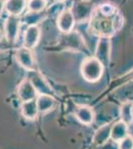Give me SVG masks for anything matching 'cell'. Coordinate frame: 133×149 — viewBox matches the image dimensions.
<instances>
[{"mask_svg": "<svg viewBox=\"0 0 133 149\" xmlns=\"http://www.w3.org/2000/svg\"><path fill=\"white\" fill-rule=\"evenodd\" d=\"M44 18V12L42 13H33V12H28L25 14V16L22 19V22H24L27 26L38 25L41 20Z\"/></svg>", "mask_w": 133, "mask_h": 149, "instance_id": "cell-20", "label": "cell"}, {"mask_svg": "<svg viewBox=\"0 0 133 149\" xmlns=\"http://www.w3.org/2000/svg\"><path fill=\"white\" fill-rule=\"evenodd\" d=\"M76 19V22L81 23L84 21L91 19V14L93 12V4L89 1L86 0H81V1H77L74 3V6L71 8Z\"/></svg>", "mask_w": 133, "mask_h": 149, "instance_id": "cell-7", "label": "cell"}, {"mask_svg": "<svg viewBox=\"0 0 133 149\" xmlns=\"http://www.w3.org/2000/svg\"><path fill=\"white\" fill-rule=\"evenodd\" d=\"M104 66L95 57H88L84 59L81 66V74L88 83H95L102 77Z\"/></svg>", "mask_w": 133, "mask_h": 149, "instance_id": "cell-2", "label": "cell"}, {"mask_svg": "<svg viewBox=\"0 0 133 149\" xmlns=\"http://www.w3.org/2000/svg\"><path fill=\"white\" fill-rule=\"evenodd\" d=\"M132 104L133 102H124L120 107V117L121 120L124 121L125 123L130 124L133 121L132 117Z\"/></svg>", "mask_w": 133, "mask_h": 149, "instance_id": "cell-19", "label": "cell"}, {"mask_svg": "<svg viewBox=\"0 0 133 149\" xmlns=\"http://www.w3.org/2000/svg\"><path fill=\"white\" fill-rule=\"evenodd\" d=\"M20 112L24 118L28 119V120H34L39 114V109H38L36 100L21 102Z\"/></svg>", "mask_w": 133, "mask_h": 149, "instance_id": "cell-16", "label": "cell"}, {"mask_svg": "<svg viewBox=\"0 0 133 149\" xmlns=\"http://www.w3.org/2000/svg\"><path fill=\"white\" fill-rule=\"evenodd\" d=\"M27 78L33 84V86H35L38 93H46V95H53L52 86L49 85V83L44 78V76L38 70L27 72Z\"/></svg>", "mask_w": 133, "mask_h": 149, "instance_id": "cell-9", "label": "cell"}, {"mask_svg": "<svg viewBox=\"0 0 133 149\" xmlns=\"http://www.w3.org/2000/svg\"><path fill=\"white\" fill-rule=\"evenodd\" d=\"M128 135V124L119 120L112 124L111 128V139L114 142H120L123 138Z\"/></svg>", "mask_w": 133, "mask_h": 149, "instance_id": "cell-17", "label": "cell"}, {"mask_svg": "<svg viewBox=\"0 0 133 149\" xmlns=\"http://www.w3.org/2000/svg\"><path fill=\"white\" fill-rule=\"evenodd\" d=\"M41 38V29L39 25L27 26L23 37V47L33 50L38 45Z\"/></svg>", "mask_w": 133, "mask_h": 149, "instance_id": "cell-11", "label": "cell"}, {"mask_svg": "<svg viewBox=\"0 0 133 149\" xmlns=\"http://www.w3.org/2000/svg\"><path fill=\"white\" fill-rule=\"evenodd\" d=\"M38 92L31 83L28 78H25L21 81L19 84L18 88H17V95L21 102H29V100H34L38 97Z\"/></svg>", "mask_w": 133, "mask_h": 149, "instance_id": "cell-10", "label": "cell"}, {"mask_svg": "<svg viewBox=\"0 0 133 149\" xmlns=\"http://www.w3.org/2000/svg\"><path fill=\"white\" fill-rule=\"evenodd\" d=\"M110 52H111V42L109 38L100 37L96 45L94 57L104 66V68L109 66L110 63Z\"/></svg>", "mask_w": 133, "mask_h": 149, "instance_id": "cell-6", "label": "cell"}, {"mask_svg": "<svg viewBox=\"0 0 133 149\" xmlns=\"http://www.w3.org/2000/svg\"><path fill=\"white\" fill-rule=\"evenodd\" d=\"M36 102H37L39 113L41 114H45L51 111L57 103L55 97L52 95H46V93H39L36 98Z\"/></svg>", "mask_w": 133, "mask_h": 149, "instance_id": "cell-12", "label": "cell"}, {"mask_svg": "<svg viewBox=\"0 0 133 149\" xmlns=\"http://www.w3.org/2000/svg\"><path fill=\"white\" fill-rule=\"evenodd\" d=\"M5 11V0H0V17Z\"/></svg>", "mask_w": 133, "mask_h": 149, "instance_id": "cell-22", "label": "cell"}, {"mask_svg": "<svg viewBox=\"0 0 133 149\" xmlns=\"http://www.w3.org/2000/svg\"><path fill=\"white\" fill-rule=\"evenodd\" d=\"M123 25V18L116 7L110 3H102L93 10L89 19L91 30L98 37L110 38Z\"/></svg>", "mask_w": 133, "mask_h": 149, "instance_id": "cell-1", "label": "cell"}, {"mask_svg": "<svg viewBox=\"0 0 133 149\" xmlns=\"http://www.w3.org/2000/svg\"><path fill=\"white\" fill-rule=\"evenodd\" d=\"M48 5V0H28V12L42 13L46 10Z\"/></svg>", "mask_w": 133, "mask_h": 149, "instance_id": "cell-18", "label": "cell"}, {"mask_svg": "<svg viewBox=\"0 0 133 149\" xmlns=\"http://www.w3.org/2000/svg\"><path fill=\"white\" fill-rule=\"evenodd\" d=\"M76 117L78 118V120L83 124L86 125H89L91 124L94 120V111L88 105H79L77 107L76 111H75Z\"/></svg>", "mask_w": 133, "mask_h": 149, "instance_id": "cell-15", "label": "cell"}, {"mask_svg": "<svg viewBox=\"0 0 133 149\" xmlns=\"http://www.w3.org/2000/svg\"><path fill=\"white\" fill-rule=\"evenodd\" d=\"M111 128L112 124L107 123L96 129L93 137V143L94 145L102 146L107 141H109V138H111Z\"/></svg>", "mask_w": 133, "mask_h": 149, "instance_id": "cell-13", "label": "cell"}, {"mask_svg": "<svg viewBox=\"0 0 133 149\" xmlns=\"http://www.w3.org/2000/svg\"><path fill=\"white\" fill-rule=\"evenodd\" d=\"M15 59L17 63L25 71L30 72L37 70V63H36V59L32 50L22 46L17 49V51L15 52Z\"/></svg>", "mask_w": 133, "mask_h": 149, "instance_id": "cell-5", "label": "cell"}, {"mask_svg": "<svg viewBox=\"0 0 133 149\" xmlns=\"http://www.w3.org/2000/svg\"><path fill=\"white\" fill-rule=\"evenodd\" d=\"M76 19L71 10V8L64 9L60 12L57 18V26L58 29L63 34H68L74 31L75 25H76Z\"/></svg>", "mask_w": 133, "mask_h": 149, "instance_id": "cell-8", "label": "cell"}, {"mask_svg": "<svg viewBox=\"0 0 133 149\" xmlns=\"http://www.w3.org/2000/svg\"><path fill=\"white\" fill-rule=\"evenodd\" d=\"M132 117H133V104H132Z\"/></svg>", "mask_w": 133, "mask_h": 149, "instance_id": "cell-26", "label": "cell"}, {"mask_svg": "<svg viewBox=\"0 0 133 149\" xmlns=\"http://www.w3.org/2000/svg\"><path fill=\"white\" fill-rule=\"evenodd\" d=\"M125 78H128V79H131V80H133V71L130 72V73H128L126 76H125Z\"/></svg>", "mask_w": 133, "mask_h": 149, "instance_id": "cell-23", "label": "cell"}, {"mask_svg": "<svg viewBox=\"0 0 133 149\" xmlns=\"http://www.w3.org/2000/svg\"><path fill=\"white\" fill-rule=\"evenodd\" d=\"M22 24V19L20 16L8 15L4 22V38L9 44H14L18 40L20 34V28Z\"/></svg>", "mask_w": 133, "mask_h": 149, "instance_id": "cell-4", "label": "cell"}, {"mask_svg": "<svg viewBox=\"0 0 133 149\" xmlns=\"http://www.w3.org/2000/svg\"><path fill=\"white\" fill-rule=\"evenodd\" d=\"M56 47H58L60 50H69V51H88L83 37L78 32L74 31L68 34H63Z\"/></svg>", "mask_w": 133, "mask_h": 149, "instance_id": "cell-3", "label": "cell"}, {"mask_svg": "<svg viewBox=\"0 0 133 149\" xmlns=\"http://www.w3.org/2000/svg\"><path fill=\"white\" fill-rule=\"evenodd\" d=\"M28 0H5V11L8 15L21 16L27 8Z\"/></svg>", "mask_w": 133, "mask_h": 149, "instance_id": "cell-14", "label": "cell"}, {"mask_svg": "<svg viewBox=\"0 0 133 149\" xmlns=\"http://www.w3.org/2000/svg\"><path fill=\"white\" fill-rule=\"evenodd\" d=\"M64 1H66V0H53V2H58V3H63Z\"/></svg>", "mask_w": 133, "mask_h": 149, "instance_id": "cell-25", "label": "cell"}, {"mask_svg": "<svg viewBox=\"0 0 133 149\" xmlns=\"http://www.w3.org/2000/svg\"><path fill=\"white\" fill-rule=\"evenodd\" d=\"M118 149H133V136L128 135L118 144Z\"/></svg>", "mask_w": 133, "mask_h": 149, "instance_id": "cell-21", "label": "cell"}, {"mask_svg": "<svg viewBox=\"0 0 133 149\" xmlns=\"http://www.w3.org/2000/svg\"><path fill=\"white\" fill-rule=\"evenodd\" d=\"M3 38H4V33L2 32L1 30H0V42H1V41L3 40Z\"/></svg>", "mask_w": 133, "mask_h": 149, "instance_id": "cell-24", "label": "cell"}]
</instances>
